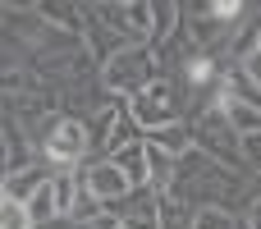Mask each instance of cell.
I'll return each instance as SVG.
<instances>
[{"label":"cell","instance_id":"cell-11","mask_svg":"<svg viewBox=\"0 0 261 229\" xmlns=\"http://www.w3.org/2000/svg\"><path fill=\"white\" fill-rule=\"evenodd\" d=\"M193 229H243V216L229 207H202L193 216Z\"/></svg>","mask_w":261,"mask_h":229},{"label":"cell","instance_id":"cell-9","mask_svg":"<svg viewBox=\"0 0 261 229\" xmlns=\"http://www.w3.org/2000/svg\"><path fill=\"white\" fill-rule=\"evenodd\" d=\"M133 142H142V129H138L128 101H119V106H115V124H110V133H106V142H101V156H115V151L133 147Z\"/></svg>","mask_w":261,"mask_h":229},{"label":"cell","instance_id":"cell-16","mask_svg":"<svg viewBox=\"0 0 261 229\" xmlns=\"http://www.w3.org/2000/svg\"><path fill=\"white\" fill-rule=\"evenodd\" d=\"M257 50H261V23H257Z\"/></svg>","mask_w":261,"mask_h":229},{"label":"cell","instance_id":"cell-1","mask_svg":"<svg viewBox=\"0 0 261 229\" xmlns=\"http://www.w3.org/2000/svg\"><path fill=\"white\" fill-rule=\"evenodd\" d=\"M92 147H96L92 124L78 119V115H60L46 129V138L37 142V156H41V165H50L60 174V170H83L92 161Z\"/></svg>","mask_w":261,"mask_h":229},{"label":"cell","instance_id":"cell-14","mask_svg":"<svg viewBox=\"0 0 261 229\" xmlns=\"http://www.w3.org/2000/svg\"><path fill=\"white\" fill-rule=\"evenodd\" d=\"M243 229H261V197L248 202V211H243Z\"/></svg>","mask_w":261,"mask_h":229},{"label":"cell","instance_id":"cell-2","mask_svg":"<svg viewBox=\"0 0 261 229\" xmlns=\"http://www.w3.org/2000/svg\"><path fill=\"white\" fill-rule=\"evenodd\" d=\"M161 55L151 46H124L106 69H101V92L110 101H133L151 78H161Z\"/></svg>","mask_w":261,"mask_h":229},{"label":"cell","instance_id":"cell-10","mask_svg":"<svg viewBox=\"0 0 261 229\" xmlns=\"http://www.w3.org/2000/svg\"><path fill=\"white\" fill-rule=\"evenodd\" d=\"M110 161L128 174V184H133V188H151V170H147V138H142V142H133V147H124V151H115Z\"/></svg>","mask_w":261,"mask_h":229},{"label":"cell","instance_id":"cell-6","mask_svg":"<svg viewBox=\"0 0 261 229\" xmlns=\"http://www.w3.org/2000/svg\"><path fill=\"white\" fill-rule=\"evenodd\" d=\"M37 18L46 28H60L69 37H87V5H73V0H37Z\"/></svg>","mask_w":261,"mask_h":229},{"label":"cell","instance_id":"cell-8","mask_svg":"<svg viewBox=\"0 0 261 229\" xmlns=\"http://www.w3.org/2000/svg\"><path fill=\"white\" fill-rule=\"evenodd\" d=\"M83 46H87V55L96 60V69H106V64H110V60H115V55H119V50L128 46V41H124L119 32H110L106 23L87 18V37H83Z\"/></svg>","mask_w":261,"mask_h":229},{"label":"cell","instance_id":"cell-13","mask_svg":"<svg viewBox=\"0 0 261 229\" xmlns=\"http://www.w3.org/2000/svg\"><path fill=\"white\" fill-rule=\"evenodd\" d=\"M243 165H248V174L261 170V133H248L243 138Z\"/></svg>","mask_w":261,"mask_h":229},{"label":"cell","instance_id":"cell-3","mask_svg":"<svg viewBox=\"0 0 261 229\" xmlns=\"http://www.w3.org/2000/svg\"><path fill=\"white\" fill-rule=\"evenodd\" d=\"M128 110H133V119H138L142 138H147V133H161V129H170V124H179V119H188L184 87H179L170 73L151 78V83H147V87L128 101Z\"/></svg>","mask_w":261,"mask_h":229},{"label":"cell","instance_id":"cell-12","mask_svg":"<svg viewBox=\"0 0 261 229\" xmlns=\"http://www.w3.org/2000/svg\"><path fill=\"white\" fill-rule=\"evenodd\" d=\"M0 229H37V225H32V211L23 202H5L0 197Z\"/></svg>","mask_w":261,"mask_h":229},{"label":"cell","instance_id":"cell-5","mask_svg":"<svg viewBox=\"0 0 261 229\" xmlns=\"http://www.w3.org/2000/svg\"><path fill=\"white\" fill-rule=\"evenodd\" d=\"M78 174H83V188H87V193H92V197H96L106 211H115V207H119L128 193H138V188L128 184V174H124V170H119L110 156H92V161H87Z\"/></svg>","mask_w":261,"mask_h":229},{"label":"cell","instance_id":"cell-7","mask_svg":"<svg viewBox=\"0 0 261 229\" xmlns=\"http://www.w3.org/2000/svg\"><path fill=\"white\" fill-rule=\"evenodd\" d=\"M50 174H55L50 165H28V170H18V174H5L0 197H5V202H23V207H28V202L37 197V188H41Z\"/></svg>","mask_w":261,"mask_h":229},{"label":"cell","instance_id":"cell-15","mask_svg":"<svg viewBox=\"0 0 261 229\" xmlns=\"http://www.w3.org/2000/svg\"><path fill=\"white\" fill-rule=\"evenodd\" d=\"M252 197H261V170L248 179V202H252Z\"/></svg>","mask_w":261,"mask_h":229},{"label":"cell","instance_id":"cell-4","mask_svg":"<svg viewBox=\"0 0 261 229\" xmlns=\"http://www.w3.org/2000/svg\"><path fill=\"white\" fill-rule=\"evenodd\" d=\"M188 124H193L197 151H206L216 165H225V170H234V174H248V165H243V138L229 129V119H225L220 110H206V115H197V119H188Z\"/></svg>","mask_w":261,"mask_h":229}]
</instances>
